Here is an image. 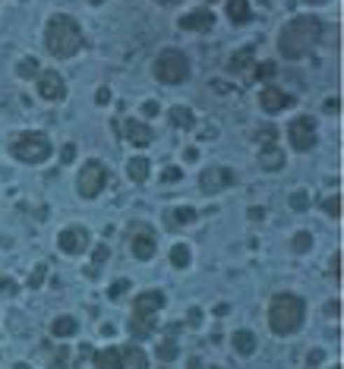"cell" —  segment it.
Here are the masks:
<instances>
[{
    "mask_svg": "<svg viewBox=\"0 0 344 369\" xmlns=\"http://www.w3.org/2000/svg\"><path fill=\"white\" fill-rule=\"evenodd\" d=\"M322 32H325V26H322L319 16H297V20H291L284 29H281V35H278L281 57H284V60L306 57V54L322 41Z\"/></svg>",
    "mask_w": 344,
    "mask_h": 369,
    "instance_id": "obj_1",
    "label": "cell"
},
{
    "mask_svg": "<svg viewBox=\"0 0 344 369\" xmlns=\"http://www.w3.org/2000/svg\"><path fill=\"white\" fill-rule=\"evenodd\" d=\"M45 45L54 57H73L83 48V29L67 13H54L45 26Z\"/></svg>",
    "mask_w": 344,
    "mask_h": 369,
    "instance_id": "obj_2",
    "label": "cell"
},
{
    "mask_svg": "<svg viewBox=\"0 0 344 369\" xmlns=\"http://www.w3.org/2000/svg\"><path fill=\"white\" fill-rule=\"evenodd\" d=\"M306 319V303L297 293H278L268 303V328L275 335H294V331L303 328Z\"/></svg>",
    "mask_w": 344,
    "mask_h": 369,
    "instance_id": "obj_3",
    "label": "cell"
},
{
    "mask_svg": "<svg viewBox=\"0 0 344 369\" xmlns=\"http://www.w3.org/2000/svg\"><path fill=\"white\" fill-rule=\"evenodd\" d=\"M10 152H13L16 161H22V165H41V161L51 158V139H48L45 133H35V130H29V133H20L13 142H10Z\"/></svg>",
    "mask_w": 344,
    "mask_h": 369,
    "instance_id": "obj_4",
    "label": "cell"
},
{
    "mask_svg": "<svg viewBox=\"0 0 344 369\" xmlns=\"http://www.w3.org/2000/svg\"><path fill=\"white\" fill-rule=\"evenodd\" d=\"M155 79L165 85H180L190 76V60H186L184 51H174V48H165V51L155 57Z\"/></svg>",
    "mask_w": 344,
    "mask_h": 369,
    "instance_id": "obj_5",
    "label": "cell"
},
{
    "mask_svg": "<svg viewBox=\"0 0 344 369\" xmlns=\"http://www.w3.org/2000/svg\"><path fill=\"white\" fill-rule=\"evenodd\" d=\"M165 306V293L161 291H146L136 297V306H133V322H130V328H133L136 337L142 335H152L155 331V312Z\"/></svg>",
    "mask_w": 344,
    "mask_h": 369,
    "instance_id": "obj_6",
    "label": "cell"
},
{
    "mask_svg": "<svg viewBox=\"0 0 344 369\" xmlns=\"http://www.w3.org/2000/svg\"><path fill=\"white\" fill-rule=\"evenodd\" d=\"M108 186V167L102 165V161H85L83 167H79V177H76V190L83 199H95L98 193Z\"/></svg>",
    "mask_w": 344,
    "mask_h": 369,
    "instance_id": "obj_7",
    "label": "cell"
},
{
    "mask_svg": "<svg viewBox=\"0 0 344 369\" xmlns=\"http://www.w3.org/2000/svg\"><path fill=\"white\" fill-rule=\"evenodd\" d=\"M287 136H291V146L294 152H312L316 148V117L310 114H300L291 120V127H287Z\"/></svg>",
    "mask_w": 344,
    "mask_h": 369,
    "instance_id": "obj_8",
    "label": "cell"
},
{
    "mask_svg": "<svg viewBox=\"0 0 344 369\" xmlns=\"http://www.w3.org/2000/svg\"><path fill=\"white\" fill-rule=\"evenodd\" d=\"M234 183V174H231V167H224V165H212V167H205L202 174H199V186H202V193H221V190H228V186Z\"/></svg>",
    "mask_w": 344,
    "mask_h": 369,
    "instance_id": "obj_9",
    "label": "cell"
},
{
    "mask_svg": "<svg viewBox=\"0 0 344 369\" xmlns=\"http://www.w3.org/2000/svg\"><path fill=\"white\" fill-rule=\"evenodd\" d=\"M123 133V139L130 142V146H139V148H146V146H152L155 142V130L149 127V123H142V120H136V117H127V120L117 127Z\"/></svg>",
    "mask_w": 344,
    "mask_h": 369,
    "instance_id": "obj_10",
    "label": "cell"
},
{
    "mask_svg": "<svg viewBox=\"0 0 344 369\" xmlns=\"http://www.w3.org/2000/svg\"><path fill=\"white\" fill-rule=\"evenodd\" d=\"M35 79H39V95L45 98V102H60V98L67 95V83H64L60 73L45 70V73H39Z\"/></svg>",
    "mask_w": 344,
    "mask_h": 369,
    "instance_id": "obj_11",
    "label": "cell"
},
{
    "mask_svg": "<svg viewBox=\"0 0 344 369\" xmlns=\"http://www.w3.org/2000/svg\"><path fill=\"white\" fill-rule=\"evenodd\" d=\"M57 246H60V253H67V256L85 253V246H89V230H83V228H67V230H60Z\"/></svg>",
    "mask_w": 344,
    "mask_h": 369,
    "instance_id": "obj_12",
    "label": "cell"
},
{
    "mask_svg": "<svg viewBox=\"0 0 344 369\" xmlns=\"http://www.w3.org/2000/svg\"><path fill=\"white\" fill-rule=\"evenodd\" d=\"M291 102H294V98L287 95V92L275 89V85H266V89L259 92V104H262V111H266V114H278V111L291 108Z\"/></svg>",
    "mask_w": 344,
    "mask_h": 369,
    "instance_id": "obj_13",
    "label": "cell"
},
{
    "mask_svg": "<svg viewBox=\"0 0 344 369\" xmlns=\"http://www.w3.org/2000/svg\"><path fill=\"white\" fill-rule=\"evenodd\" d=\"M130 246H133V256L139 262H149L155 256V234L149 228H136V234H133V240H130Z\"/></svg>",
    "mask_w": 344,
    "mask_h": 369,
    "instance_id": "obj_14",
    "label": "cell"
},
{
    "mask_svg": "<svg viewBox=\"0 0 344 369\" xmlns=\"http://www.w3.org/2000/svg\"><path fill=\"white\" fill-rule=\"evenodd\" d=\"M212 26H215L212 10H190L180 16V29H186V32H209Z\"/></svg>",
    "mask_w": 344,
    "mask_h": 369,
    "instance_id": "obj_15",
    "label": "cell"
},
{
    "mask_svg": "<svg viewBox=\"0 0 344 369\" xmlns=\"http://www.w3.org/2000/svg\"><path fill=\"white\" fill-rule=\"evenodd\" d=\"M259 165H262V171H268V174H278L281 167H284V152H281L278 146H262V152H259Z\"/></svg>",
    "mask_w": 344,
    "mask_h": 369,
    "instance_id": "obj_16",
    "label": "cell"
},
{
    "mask_svg": "<svg viewBox=\"0 0 344 369\" xmlns=\"http://www.w3.org/2000/svg\"><path fill=\"white\" fill-rule=\"evenodd\" d=\"M95 369H127L121 347H104L95 354Z\"/></svg>",
    "mask_w": 344,
    "mask_h": 369,
    "instance_id": "obj_17",
    "label": "cell"
},
{
    "mask_svg": "<svg viewBox=\"0 0 344 369\" xmlns=\"http://www.w3.org/2000/svg\"><path fill=\"white\" fill-rule=\"evenodd\" d=\"M228 20L234 26H247L253 20V10H249V0H228Z\"/></svg>",
    "mask_w": 344,
    "mask_h": 369,
    "instance_id": "obj_18",
    "label": "cell"
},
{
    "mask_svg": "<svg viewBox=\"0 0 344 369\" xmlns=\"http://www.w3.org/2000/svg\"><path fill=\"white\" fill-rule=\"evenodd\" d=\"M253 60H256V51H253V48H240V51L231 54L228 70H231V73H247L249 67H253Z\"/></svg>",
    "mask_w": 344,
    "mask_h": 369,
    "instance_id": "obj_19",
    "label": "cell"
},
{
    "mask_svg": "<svg viewBox=\"0 0 344 369\" xmlns=\"http://www.w3.org/2000/svg\"><path fill=\"white\" fill-rule=\"evenodd\" d=\"M167 117H171V123L177 130H193V127H196V114H193L190 108H184V104H174Z\"/></svg>",
    "mask_w": 344,
    "mask_h": 369,
    "instance_id": "obj_20",
    "label": "cell"
},
{
    "mask_svg": "<svg viewBox=\"0 0 344 369\" xmlns=\"http://www.w3.org/2000/svg\"><path fill=\"white\" fill-rule=\"evenodd\" d=\"M234 350L240 356H253L256 354V335L253 331H247V328L234 331Z\"/></svg>",
    "mask_w": 344,
    "mask_h": 369,
    "instance_id": "obj_21",
    "label": "cell"
},
{
    "mask_svg": "<svg viewBox=\"0 0 344 369\" xmlns=\"http://www.w3.org/2000/svg\"><path fill=\"white\" fill-rule=\"evenodd\" d=\"M127 174H130V180H133V183H146L149 174H152V165H149V158H130Z\"/></svg>",
    "mask_w": 344,
    "mask_h": 369,
    "instance_id": "obj_22",
    "label": "cell"
},
{
    "mask_svg": "<svg viewBox=\"0 0 344 369\" xmlns=\"http://www.w3.org/2000/svg\"><path fill=\"white\" fill-rule=\"evenodd\" d=\"M121 354H123V363H130L133 369H149V356H146V350H142V347H136V344L123 347Z\"/></svg>",
    "mask_w": 344,
    "mask_h": 369,
    "instance_id": "obj_23",
    "label": "cell"
},
{
    "mask_svg": "<svg viewBox=\"0 0 344 369\" xmlns=\"http://www.w3.org/2000/svg\"><path fill=\"white\" fill-rule=\"evenodd\" d=\"M76 328H79V322L73 316H60V319H54V325H51V331L57 337H70V335H76Z\"/></svg>",
    "mask_w": 344,
    "mask_h": 369,
    "instance_id": "obj_24",
    "label": "cell"
},
{
    "mask_svg": "<svg viewBox=\"0 0 344 369\" xmlns=\"http://www.w3.org/2000/svg\"><path fill=\"white\" fill-rule=\"evenodd\" d=\"M196 209H190V205H180V209H174L171 215H167V224H193L196 221Z\"/></svg>",
    "mask_w": 344,
    "mask_h": 369,
    "instance_id": "obj_25",
    "label": "cell"
},
{
    "mask_svg": "<svg viewBox=\"0 0 344 369\" xmlns=\"http://www.w3.org/2000/svg\"><path fill=\"white\" fill-rule=\"evenodd\" d=\"M171 265L174 268L190 265V246H186V243H174V246H171Z\"/></svg>",
    "mask_w": 344,
    "mask_h": 369,
    "instance_id": "obj_26",
    "label": "cell"
},
{
    "mask_svg": "<svg viewBox=\"0 0 344 369\" xmlns=\"http://www.w3.org/2000/svg\"><path fill=\"white\" fill-rule=\"evenodd\" d=\"M177 354H180V347H177V341H171V337H165V341L158 344V360L161 363H174Z\"/></svg>",
    "mask_w": 344,
    "mask_h": 369,
    "instance_id": "obj_27",
    "label": "cell"
},
{
    "mask_svg": "<svg viewBox=\"0 0 344 369\" xmlns=\"http://www.w3.org/2000/svg\"><path fill=\"white\" fill-rule=\"evenodd\" d=\"M16 73H20V76L22 79H32V76H39V60H35V57H22L20 60V64H16Z\"/></svg>",
    "mask_w": 344,
    "mask_h": 369,
    "instance_id": "obj_28",
    "label": "cell"
},
{
    "mask_svg": "<svg viewBox=\"0 0 344 369\" xmlns=\"http://www.w3.org/2000/svg\"><path fill=\"white\" fill-rule=\"evenodd\" d=\"M322 211H325L329 218H341V196L335 193V196L322 199Z\"/></svg>",
    "mask_w": 344,
    "mask_h": 369,
    "instance_id": "obj_29",
    "label": "cell"
},
{
    "mask_svg": "<svg viewBox=\"0 0 344 369\" xmlns=\"http://www.w3.org/2000/svg\"><path fill=\"white\" fill-rule=\"evenodd\" d=\"M294 253H310L312 246V234H306V230H300V234H294Z\"/></svg>",
    "mask_w": 344,
    "mask_h": 369,
    "instance_id": "obj_30",
    "label": "cell"
},
{
    "mask_svg": "<svg viewBox=\"0 0 344 369\" xmlns=\"http://www.w3.org/2000/svg\"><path fill=\"white\" fill-rule=\"evenodd\" d=\"M291 209L294 211H306V209H310V196H306V190L294 193V196H291Z\"/></svg>",
    "mask_w": 344,
    "mask_h": 369,
    "instance_id": "obj_31",
    "label": "cell"
},
{
    "mask_svg": "<svg viewBox=\"0 0 344 369\" xmlns=\"http://www.w3.org/2000/svg\"><path fill=\"white\" fill-rule=\"evenodd\" d=\"M127 291H130V281H127V278H121V281H114V284H111L108 297H111V300H121Z\"/></svg>",
    "mask_w": 344,
    "mask_h": 369,
    "instance_id": "obj_32",
    "label": "cell"
},
{
    "mask_svg": "<svg viewBox=\"0 0 344 369\" xmlns=\"http://www.w3.org/2000/svg\"><path fill=\"white\" fill-rule=\"evenodd\" d=\"M275 136H278V130H275V127H262L259 133H256V139H259L262 146H272V142H275Z\"/></svg>",
    "mask_w": 344,
    "mask_h": 369,
    "instance_id": "obj_33",
    "label": "cell"
},
{
    "mask_svg": "<svg viewBox=\"0 0 344 369\" xmlns=\"http://www.w3.org/2000/svg\"><path fill=\"white\" fill-rule=\"evenodd\" d=\"M180 177H184V174H180V167H167V171L161 174V180H165V183H177Z\"/></svg>",
    "mask_w": 344,
    "mask_h": 369,
    "instance_id": "obj_34",
    "label": "cell"
},
{
    "mask_svg": "<svg viewBox=\"0 0 344 369\" xmlns=\"http://www.w3.org/2000/svg\"><path fill=\"white\" fill-rule=\"evenodd\" d=\"M256 76H259V79H272V76H275V64H259Z\"/></svg>",
    "mask_w": 344,
    "mask_h": 369,
    "instance_id": "obj_35",
    "label": "cell"
},
{
    "mask_svg": "<svg viewBox=\"0 0 344 369\" xmlns=\"http://www.w3.org/2000/svg\"><path fill=\"white\" fill-rule=\"evenodd\" d=\"M329 272H331V278H341V256H331V265H329Z\"/></svg>",
    "mask_w": 344,
    "mask_h": 369,
    "instance_id": "obj_36",
    "label": "cell"
},
{
    "mask_svg": "<svg viewBox=\"0 0 344 369\" xmlns=\"http://www.w3.org/2000/svg\"><path fill=\"white\" fill-rule=\"evenodd\" d=\"M41 278H45V265H35L32 281H29V284H32V287H39V284H41Z\"/></svg>",
    "mask_w": 344,
    "mask_h": 369,
    "instance_id": "obj_37",
    "label": "cell"
},
{
    "mask_svg": "<svg viewBox=\"0 0 344 369\" xmlns=\"http://www.w3.org/2000/svg\"><path fill=\"white\" fill-rule=\"evenodd\" d=\"M142 114H146V117H155V114H158V104H155V102H146V104H142Z\"/></svg>",
    "mask_w": 344,
    "mask_h": 369,
    "instance_id": "obj_38",
    "label": "cell"
},
{
    "mask_svg": "<svg viewBox=\"0 0 344 369\" xmlns=\"http://www.w3.org/2000/svg\"><path fill=\"white\" fill-rule=\"evenodd\" d=\"M186 319H190V325H199V322H202V309H199V306H196V309H190V316H186Z\"/></svg>",
    "mask_w": 344,
    "mask_h": 369,
    "instance_id": "obj_39",
    "label": "cell"
},
{
    "mask_svg": "<svg viewBox=\"0 0 344 369\" xmlns=\"http://www.w3.org/2000/svg\"><path fill=\"white\" fill-rule=\"evenodd\" d=\"M306 363H310V366H319V363H322V350H312V354L306 356Z\"/></svg>",
    "mask_w": 344,
    "mask_h": 369,
    "instance_id": "obj_40",
    "label": "cell"
},
{
    "mask_svg": "<svg viewBox=\"0 0 344 369\" xmlns=\"http://www.w3.org/2000/svg\"><path fill=\"white\" fill-rule=\"evenodd\" d=\"M111 102V89L104 85V89H98V104H108Z\"/></svg>",
    "mask_w": 344,
    "mask_h": 369,
    "instance_id": "obj_41",
    "label": "cell"
},
{
    "mask_svg": "<svg viewBox=\"0 0 344 369\" xmlns=\"http://www.w3.org/2000/svg\"><path fill=\"white\" fill-rule=\"evenodd\" d=\"M247 218H249V221H262V218H266V211H262V209H249Z\"/></svg>",
    "mask_w": 344,
    "mask_h": 369,
    "instance_id": "obj_42",
    "label": "cell"
},
{
    "mask_svg": "<svg viewBox=\"0 0 344 369\" xmlns=\"http://www.w3.org/2000/svg\"><path fill=\"white\" fill-rule=\"evenodd\" d=\"M104 259H108V246H98L95 249V265H102Z\"/></svg>",
    "mask_w": 344,
    "mask_h": 369,
    "instance_id": "obj_43",
    "label": "cell"
},
{
    "mask_svg": "<svg viewBox=\"0 0 344 369\" xmlns=\"http://www.w3.org/2000/svg\"><path fill=\"white\" fill-rule=\"evenodd\" d=\"M73 158H76V146L70 142V146H64V161H73Z\"/></svg>",
    "mask_w": 344,
    "mask_h": 369,
    "instance_id": "obj_44",
    "label": "cell"
},
{
    "mask_svg": "<svg viewBox=\"0 0 344 369\" xmlns=\"http://www.w3.org/2000/svg\"><path fill=\"white\" fill-rule=\"evenodd\" d=\"M199 158V148H186V161H196Z\"/></svg>",
    "mask_w": 344,
    "mask_h": 369,
    "instance_id": "obj_45",
    "label": "cell"
},
{
    "mask_svg": "<svg viewBox=\"0 0 344 369\" xmlns=\"http://www.w3.org/2000/svg\"><path fill=\"white\" fill-rule=\"evenodd\" d=\"M13 369H29V366H26V363H16V366H13Z\"/></svg>",
    "mask_w": 344,
    "mask_h": 369,
    "instance_id": "obj_46",
    "label": "cell"
},
{
    "mask_svg": "<svg viewBox=\"0 0 344 369\" xmlns=\"http://www.w3.org/2000/svg\"><path fill=\"white\" fill-rule=\"evenodd\" d=\"M158 4H177V0H158Z\"/></svg>",
    "mask_w": 344,
    "mask_h": 369,
    "instance_id": "obj_47",
    "label": "cell"
},
{
    "mask_svg": "<svg viewBox=\"0 0 344 369\" xmlns=\"http://www.w3.org/2000/svg\"><path fill=\"white\" fill-rule=\"evenodd\" d=\"M306 4H325V0H306Z\"/></svg>",
    "mask_w": 344,
    "mask_h": 369,
    "instance_id": "obj_48",
    "label": "cell"
},
{
    "mask_svg": "<svg viewBox=\"0 0 344 369\" xmlns=\"http://www.w3.org/2000/svg\"><path fill=\"white\" fill-rule=\"evenodd\" d=\"M89 4H95V7H98V4H104V0H89Z\"/></svg>",
    "mask_w": 344,
    "mask_h": 369,
    "instance_id": "obj_49",
    "label": "cell"
},
{
    "mask_svg": "<svg viewBox=\"0 0 344 369\" xmlns=\"http://www.w3.org/2000/svg\"><path fill=\"white\" fill-rule=\"evenodd\" d=\"M212 369H221V366H212Z\"/></svg>",
    "mask_w": 344,
    "mask_h": 369,
    "instance_id": "obj_50",
    "label": "cell"
},
{
    "mask_svg": "<svg viewBox=\"0 0 344 369\" xmlns=\"http://www.w3.org/2000/svg\"><path fill=\"white\" fill-rule=\"evenodd\" d=\"M331 369H341V366H331Z\"/></svg>",
    "mask_w": 344,
    "mask_h": 369,
    "instance_id": "obj_51",
    "label": "cell"
},
{
    "mask_svg": "<svg viewBox=\"0 0 344 369\" xmlns=\"http://www.w3.org/2000/svg\"><path fill=\"white\" fill-rule=\"evenodd\" d=\"M205 4H212V0H205Z\"/></svg>",
    "mask_w": 344,
    "mask_h": 369,
    "instance_id": "obj_52",
    "label": "cell"
}]
</instances>
